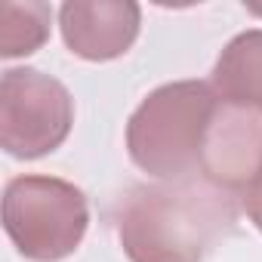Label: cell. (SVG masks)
Returning <instances> with one entry per match:
<instances>
[{
	"mask_svg": "<svg viewBox=\"0 0 262 262\" xmlns=\"http://www.w3.org/2000/svg\"><path fill=\"white\" fill-rule=\"evenodd\" d=\"M237 222V191L210 179L142 182L114 210L129 262H204Z\"/></svg>",
	"mask_w": 262,
	"mask_h": 262,
	"instance_id": "1",
	"label": "cell"
},
{
	"mask_svg": "<svg viewBox=\"0 0 262 262\" xmlns=\"http://www.w3.org/2000/svg\"><path fill=\"white\" fill-rule=\"evenodd\" d=\"M225 105L204 80L151 90L126 120V155L161 182L207 179Z\"/></svg>",
	"mask_w": 262,
	"mask_h": 262,
	"instance_id": "2",
	"label": "cell"
},
{
	"mask_svg": "<svg viewBox=\"0 0 262 262\" xmlns=\"http://www.w3.org/2000/svg\"><path fill=\"white\" fill-rule=\"evenodd\" d=\"M4 228L28 262H62L90 228L86 194L59 176H16L4 188Z\"/></svg>",
	"mask_w": 262,
	"mask_h": 262,
	"instance_id": "3",
	"label": "cell"
},
{
	"mask_svg": "<svg viewBox=\"0 0 262 262\" xmlns=\"http://www.w3.org/2000/svg\"><path fill=\"white\" fill-rule=\"evenodd\" d=\"M74 126L68 86L37 68H7L0 77V148L16 161H37L62 148Z\"/></svg>",
	"mask_w": 262,
	"mask_h": 262,
	"instance_id": "4",
	"label": "cell"
},
{
	"mask_svg": "<svg viewBox=\"0 0 262 262\" xmlns=\"http://www.w3.org/2000/svg\"><path fill=\"white\" fill-rule=\"evenodd\" d=\"M59 28L77 59L111 62L136 43L142 10L133 0H68L59 7Z\"/></svg>",
	"mask_w": 262,
	"mask_h": 262,
	"instance_id": "5",
	"label": "cell"
},
{
	"mask_svg": "<svg viewBox=\"0 0 262 262\" xmlns=\"http://www.w3.org/2000/svg\"><path fill=\"white\" fill-rule=\"evenodd\" d=\"M222 105L247 114H262V28L241 31L225 43L210 77Z\"/></svg>",
	"mask_w": 262,
	"mask_h": 262,
	"instance_id": "6",
	"label": "cell"
},
{
	"mask_svg": "<svg viewBox=\"0 0 262 262\" xmlns=\"http://www.w3.org/2000/svg\"><path fill=\"white\" fill-rule=\"evenodd\" d=\"M0 56L19 59L37 53L50 40V22L53 10L40 0H25V4H4L0 7Z\"/></svg>",
	"mask_w": 262,
	"mask_h": 262,
	"instance_id": "7",
	"label": "cell"
},
{
	"mask_svg": "<svg viewBox=\"0 0 262 262\" xmlns=\"http://www.w3.org/2000/svg\"><path fill=\"white\" fill-rule=\"evenodd\" d=\"M241 207L247 210V216H250V222L262 231V173H256L244 188H241Z\"/></svg>",
	"mask_w": 262,
	"mask_h": 262,
	"instance_id": "8",
	"label": "cell"
},
{
	"mask_svg": "<svg viewBox=\"0 0 262 262\" xmlns=\"http://www.w3.org/2000/svg\"><path fill=\"white\" fill-rule=\"evenodd\" d=\"M256 173H262V161H259V170H256ZM256 173H253V176H256Z\"/></svg>",
	"mask_w": 262,
	"mask_h": 262,
	"instance_id": "9",
	"label": "cell"
}]
</instances>
